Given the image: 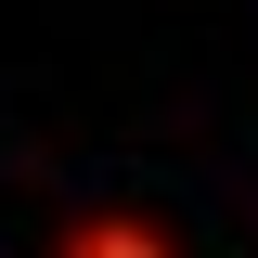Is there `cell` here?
Listing matches in <instances>:
<instances>
[{
  "label": "cell",
  "mask_w": 258,
  "mask_h": 258,
  "mask_svg": "<svg viewBox=\"0 0 258 258\" xmlns=\"http://www.w3.org/2000/svg\"><path fill=\"white\" fill-rule=\"evenodd\" d=\"M64 258H168V232H142V220H78Z\"/></svg>",
  "instance_id": "cell-1"
}]
</instances>
